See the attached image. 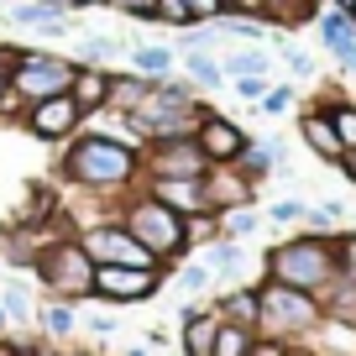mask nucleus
<instances>
[{"mask_svg":"<svg viewBox=\"0 0 356 356\" xmlns=\"http://www.w3.org/2000/svg\"><path fill=\"white\" fill-rule=\"evenodd\" d=\"M63 178L84 194H126L142 178V147L111 131H79L63 152Z\"/></svg>","mask_w":356,"mask_h":356,"instance_id":"1","label":"nucleus"},{"mask_svg":"<svg viewBox=\"0 0 356 356\" xmlns=\"http://www.w3.org/2000/svg\"><path fill=\"white\" fill-rule=\"evenodd\" d=\"M267 278L289 283V289H304V293H325L341 278L335 241L330 236H293V241L273 246V252H267Z\"/></svg>","mask_w":356,"mask_h":356,"instance_id":"2","label":"nucleus"},{"mask_svg":"<svg viewBox=\"0 0 356 356\" xmlns=\"http://www.w3.org/2000/svg\"><path fill=\"white\" fill-rule=\"evenodd\" d=\"M121 225L157 257V262H173V257L189 252V220H184L178 210H168L163 200H152L147 189L121 204Z\"/></svg>","mask_w":356,"mask_h":356,"instance_id":"3","label":"nucleus"},{"mask_svg":"<svg viewBox=\"0 0 356 356\" xmlns=\"http://www.w3.org/2000/svg\"><path fill=\"white\" fill-rule=\"evenodd\" d=\"M37 278L47 283V289L58 293V299H84V293H95V257L84 252V246L74 241V236H58V241H47L42 252L32 257Z\"/></svg>","mask_w":356,"mask_h":356,"instance_id":"4","label":"nucleus"},{"mask_svg":"<svg viewBox=\"0 0 356 356\" xmlns=\"http://www.w3.org/2000/svg\"><path fill=\"white\" fill-rule=\"evenodd\" d=\"M74 58H58V53H42V47H16V63H11V95L22 105H37V100H53V95H68L74 84Z\"/></svg>","mask_w":356,"mask_h":356,"instance_id":"5","label":"nucleus"},{"mask_svg":"<svg viewBox=\"0 0 356 356\" xmlns=\"http://www.w3.org/2000/svg\"><path fill=\"white\" fill-rule=\"evenodd\" d=\"M262 299V325L273 335H299V330H314L320 325V299L314 293H304V289H289V283H273L267 278V289L257 293Z\"/></svg>","mask_w":356,"mask_h":356,"instance_id":"6","label":"nucleus"},{"mask_svg":"<svg viewBox=\"0 0 356 356\" xmlns=\"http://www.w3.org/2000/svg\"><path fill=\"white\" fill-rule=\"evenodd\" d=\"M210 173V157L200 152L194 136H163V142L142 147V178H204Z\"/></svg>","mask_w":356,"mask_h":356,"instance_id":"7","label":"nucleus"},{"mask_svg":"<svg viewBox=\"0 0 356 356\" xmlns=\"http://www.w3.org/2000/svg\"><path fill=\"white\" fill-rule=\"evenodd\" d=\"M79 246L95 257V267H105V262L111 267H157V257L147 252L121 220H95L84 236H79Z\"/></svg>","mask_w":356,"mask_h":356,"instance_id":"8","label":"nucleus"},{"mask_svg":"<svg viewBox=\"0 0 356 356\" xmlns=\"http://www.w3.org/2000/svg\"><path fill=\"white\" fill-rule=\"evenodd\" d=\"M22 126H26V136H37V142L58 147V142H74V136H79V126H84V111L74 105V95H53V100L26 105Z\"/></svg>","mask_w":356,"mask_h":356,"instance_id":"9","label":"nucleus"},{"mask_svg":"<svg viewBox=\"0 0 356 356\" xmlns=\"http://www.w3.org/2000/svg\"><path fill=\"white\" fill-rule=\"evenodd\" d=\"M163 289V273L157 267H95V293L100 299H111V304H136V299H147V293H157Z\"/></svg>","mask_w":356,"mask_h":356,"instance_id":"10","label":"nucleus"},{"mask_svg":"<svg viewBox=\"0 0 356 356\" xmlns=\"http://www.w3.org/2000/svg\"><path fill=\"white\" fill-rule=\"evenodd\" d=\"M194 142H200V152L210 157V168H220V163H236V157L252 147V136H246L241 126L231 121V115L204 111V121H200V131H194Z\"/></svg>","mask_w":356,"mask_h":356,"instance_id":"11","label":"nucleus"},{"mask_svg":"<svg viewBox=\"0 0 356 356\" xmlns=\"http://www.w3.org/2000/svg\"><path fill=\"white\" fill-rule=\"evenodd\" d=\"M200 184H204V210H210V215L241 210V204H252V194H257V184H252V178H246L236 163L210 168V173H204Z\"/></svg>","mask_w":356,"mask_h":356,"instance_id":"12","label":"nucleus"},{"mask_svg":"<svg viewBox=\"0 0 356 356\" xmlns=\"http://www.w3.org/2000/svg\"><path fill=\"white\" fill-rule=\"evenodd\" d=\"M111 74L115 68H100V63H79L74 68V84H68V95H74V105L89 115H100L105 105H111Z\"/></svg>","mask_w":356,"mask_h":356,"instance_id":"13","label":"nucleus"},{"mask_svg":"<svg viewBox=\"0 0 356 356\" xmlns=\"http://www.w3.org/2000/svg\"><path fill=\"white\" fill-rule=\"evenodd\" d=\"M299 136H304V147H309L320 163H335V168H341L346 147H341V136H335V121H330V111H325V105H314V111L299 115Z\"/></svg>","mask_w":356,"mask_h":356,"instance_id":"14","label":"nucleus"},{"mask_svg":"<svg viewBox=\"0 0 356 356\" xmlns=\"http://www.w3.org/2000/svg\"><path fill=\"white\" fill-rule=\"evenodd\" d=\"M147 194H152V200H163L168 210H178L184 220L204 215V184H200V178H152V184H147Z\"/></svg>","mask_w":356,"mask_h":356,"instance_id":"15","label":"nucleus"},{"mask_svg":"<svg viewBox=\"0 0 356 356\" xmlns=\"http://www.w3.org/2000/svg\"><path fill=\"white\" fill-rule=\"evenodd\" d=\"M6 16H11L16 26H32V32H42V37H63V32H68V11L47 6V0H16Z\"/></svg>","mask_w":356,"mask_h":356,"instance_id":"16","label":"nucleus"},{"mask_svg":"<svg viewBox=\"0 0 356 356\" xmlns=\"http://www.w3.org/2000/svg\"><path fill=\"white\" fill-rule=\"evenodd\" d=\"M215 330H220V309H189L184 314V356H210Z\"/></svg>","mask_w":356,"mask_h":356,"instance_id":"17","label":"nucleus"},{"mask_svg":"<svg viewBox=\"0 0 356 356\" xmlns=\"http://www.w3.org/2000/svg\"><path fill=\"white\" fill-rule=\"evenodd\" d=\"M147 95H152V79H142L136 68H131V74H111V105H105V111L131 115V111H142Z\"/></svg>","mask_w":356,"mask_h":356,"instance_id":"18","label":"nucleus"},{"mask_svg":"<svg viewBox=\"0 0 356 356\" xmlns=\"http://www.w3.org/2000/svg\"><path fill=\"white\" fill-rule=\"evenodd\" d=\"M314 32H320V42L330 47H341V42H356V16L351 11H341V6H325L320 0V16H314Z\"/></svg>","mask_w":356,"mask_h":356,"instance_id":"19","label":"nucleus"},{"mask_svg":"<svg viewBox=\"0 0 356 356\" xmlns=\"http://www.w3.org/2000/svg\"><path fill=\"white\" fill-rule=\"evenodd\" d=\"M314 299H325L320 309L330 314L335 325H356V278H346V273H341V278H335L325 293H314Z\"/></svg>","mask_w":356,"mask_h":356,"instance_id":"20","label":"nucleus"},{"mask_svg":"<svg viewBox=\"0 0 356 356\" xmlns=\"http://www.w3.org/2000/svg\"><path fill=\"white\" fill-rule=\"evenodd\" d=\"M320 16V0H267V26H304Z\"/></svg>","mask_w":356,"mask_h":356,"instance_id":"21","label":"nucleus"},{"mask_svg":"<svg viewBox=\"0 0 356 356\" xmlns=\"http://www.w3.org/2000/svg\"><path fill=\"white\" fill-rule=\"evenodd\" d=\"M131 68H136L142 79H168V74H173V47H163V42L131 47Z\"/></svg>","mask_w":356,"mask_h":356,"instance_id":"22","label":"nucleus"},{"mask_svg":"<svg viewBox=\"0 0 356 356\" xmlns=\"http://www.w3.org/2000/svg\"><path fill=\"white\" fill-rule=\"evenodd\" d=\"M184 79H189L194 89H220L225 84V68L215 53H184Z\"/></svg>","mask_w":356,"mask_h":356,"instance_id":"23","label":"nucleus"},{"mask_svg":"<svg viewBox=\"0 0 356 356\" xmlns=\"http://www.w3.org/2000/svg\"><path fill=\"white\" fill-rule=\"evenodd\" d=\"M225 79H246V74H273V58L262 53V47H231V53L220 58Z\"/></svg>","mask_w":356,"mask_h":356,"instance_id":"24","label":"nucleus"},{"mask_svg":"<svg viewBox=\"0 0 356 356\" xmlns=\"http://www.w3.org/2000/svg\"><path fill=\"white\" fill-rule=\"evenodd\" d=\"M215 309H220V320L246 325V330H257V325H262V299H257V293H225Z\"/></svg>","mask_w":356,"mask_h":356,"instance_id":"25","label":"nucleus"},{"mask_svg":"<svg viewBox=\"0 0 356 356\" xmlns=\"http://www.w3.org/2000/svg\"><path fill=\"white\" fill-rule=\"evenodd\" d=\"M252 341H257V330H246V325H231V320H220V330H215V346H210V356H246V351H252Z\"/></svg>","mask_w":356,"mask_h":356,"instance_id":"26","label":"nucleus"},{"mask_svg":"<svg viewBox=\"0 0 356 356\" xmlns=\"http://www.w3.org/2000/svg\"><path fill=\"white\" fill-rule=\"evenodd\" d=\"M325 111H330V121H335L341 147H346V152H356V105L351 100H325Z\"/></svg>","mask_w":356,"mask_h":356,"instance_id":"27","label":"nucleus"},{"mask_svg":"<svg viewBox=\"0 0 356 356\" xmlns=\"http://www.w3.org/2000/svg\"><path fill=\"white\" fill-rule=\"evenodd\" d=\"M257 225H262V215H257L252 204H241V210H225V215H220V236H225V241H241V236H252Z\"/></svg>","mask_w":356,"mask_h":356,"instance_id":"28","label":"nucleus"},{"mask_svg":"<svg viewBox=\"0 0 356 356\" xmlns=\"http://www.w3.org/2000/svg\"><path fill=\"white\" fill-rule=\"evenodd\" d=\"M121 53V42H115V37H84V42H79V63H111V58Z\"/></svg>","mask_w":356,"mask_h":356,"instance_id":"29","label":"nucleus"},{"mask_svg":"<svg viewBox=\"0 0 356 356\" xmlns=\"http://www.w3.org/2000/svg\"><path fill=\"white\" fill-rule=\"evenodd\" d=\"M236 267H241V246H236V241H225V236H220V241L210 246V273H225V278H231Z\"/></svg>","mask_w":356,"mask_h":356,"instance_id":"30","label":"nucleus"},{"mask_svg":"<svg viewBox=\"0 0 356 356\" xmlns=\"http://www.w3.org/2000/svg\"><path fill=\"white\" fill-rule=\"evenodd\" d=\"M293 100H299V95H293V84H273L257 105H262V115H289V111H293Z\"/></svg>","mask_w":356,"mask_h":356,"instance_id":"31","label":"nucleus"},{"mask_svg":"<svg viewBox=\"0 0 356 356\" xmlns=\"http://www.w3.org/2000/svg\"><path fill=\"white\" fill-rule=\"evenodd\" d=\"M157 26H194L189 0H157Z\"/></svg>","mask_w":356,"mask_h":356,"instance_id":"32","label":"nucleus"},{"mask_svg":"<svg viewBox=\"0 0 356 356\" xmlns=\"http://www.w3.org/2000/svg\"><path fill=\"white\" fill-rule=\"evenodd\" d=\"M278 47H283V63H289L293 79H314V58L304 53V47H289V42H278Z\"/></svg>","mask_w":356,"mask_h":356,"instance_id":"33","label":"nucleus"},{"mask_svg":"<svg viewBox=\"0 0 356 356\" xmlns=\"http://www.w3.org/2000/svg\"><path fill=\"white\" fill-rule=\"evenodd\" d=\"M111 6L131 22H157V0H111Z\"/></svg>","mask_w":356,"mask_h":356,"instance_id":"34","label":"nucleus"},{"mask_svg":"<svg viewBox=\"0 0 356 356\" xmlns=\"http://www.w3.org/2000/svg\"><path fill=\"white\" fill-rule=\"evenodd\" d=\"M231 84H236V95H241V100H252V105L273 89V84H267V74H246V79H231Z\"/></svg>","mask_w":356,"mask_h":356,"instance_id":"35","label":"nucleus"},{"mask_svg":"<svg viewBox=\"0 0 356 356\" xmlns=\"http://www.w3.org/2000/svg\"><path fill=\"white\" fill-rule=\"evenodd\" d=\"M304 210H309V204H299V200H278L273 210H267V220H278V225H299V220H304Z\"/></svg>","mask_w":356,"mask_h":356,"instance_id":"36","label":"nucleus"},{"mask_svg":"<svg viewBox=\"0 0 356 356\" xmlns=\"http://www.w3.org/2000/svg\"><path fill=\"white\" fill-rule=\"evenodd\" d=\"M335 257H341V273L356 278V231L351 236H335Z\"/></svg>","mask_w":356,"mask_h":356,"instance_id":"37","label":"nucleus"},{"mask_svg":"<svg viewBox=\"0 0 356 356\" xmlns=\"http://www.w3.org/2000/svg\"><path fill=\"white\" fill-rule=\"evenodd\" d=\"M225 16H252V22H267V0H225Z\"/></svg>","mask_w":356,"mask_h":356,"instance_id":"38","label":"nucleus"},{"mask_svg":"<svg viewBox=\"0 0 356 356\" xmlns=\"http://www.w3.org/2000/svg\"><path fill=\"white\" fill-rule=\"evenodd\" d=\"M210 278H215L210 267H184V273H178V283H184L189 293H204V289H210Z\"/></svg>","mask_w":356,"mask_h":356,"instance_id":"39","label":"nucleus"},{"mask_svg":"<svg viewBox=\"0 0 356 356\" xmlns=\"http://www.w3.org/2000/svg\"><path fill=\"white\" fill-rule=\"evenodd\" d=\"M47 330L68 335V330H74V309H68V304H53V309H47Z\"/></svg>","mask_w":356,"mask_h":356,"instance_id":"40","label":"nucleus"},{"mask_svg":"<svg viewBox=\"0 0 356 356\" xmlns=\"http://www.w3.org/2000/svg\"><path fill=\"white\" fill-rule=\"evenodd\" d=\"M189 11H194V22H220L225 0H189Z\"/></svg>","mask_w":356,"mask_h":356,"instance_id":"41","label":"nucleus"},{"mask_svg":"<svg viewBox=\"0 0 356 356\" xmlns=\"http://www.w3.org/2000/svg\"><path fill=\"white\" fill-rule=\"evenodd\" d=\"M26 314H32L26 293H22V289H11V293H6V320H26Z\"/></svg>","mask_w":356,"mask_h":356,"instance_id":"42","label":"nucleus"},{"mask_svg":"<svg viewBox=\"0 0 356 356\" xmlns=\"http://www.w3.org/2000/svg\"><path fill=\"white\" fill-rule=\"evenodd\" d=\"M335 63H341V74H356V42H341V47H335Z\"/></svg>","mask_w":356,"mask_h":356,"instance_id":"43","label":"nucleus"},{"mask_svg":"<svg viewBox=\"0 0 356 356\" xmlns=\"http://www.w3.org/2000/svg\"><path fill=\"white\" fill-rule=\"evenodd\" d=\"M283 351H289L283 341H252V351H246V356H283Z\"/></svg>","mask_w":356,"mask_h":356,"instance_id":"44","label":"nucleus"},{"mask_svg":"<svg viewBox=\"0 0 356 356\" xmlns=\"http://www.w3.org/2000/svg\"><path fill=\"white\" fill-rule=\"evenodd\" d=\"M89 330H95V335H111L115 320H111V314H95V320H89Z\"/></svg>","mask_w":356,"mask_h":356,"instance_id":"45","label":"nucleus"},{"mask_svg":"<svg viewBox=\"0 0 356 356\" xmlns=\"http://www.w3.org/2000/svg\"><path fill=\"white\" fill-rule=\"evenodd\" d=\"M341 173H346V178L356 184V152H346V157H341Z\"/></svg>","mask_w":356,"mask_h":356,"instance_id":"46","label":"nucleus"},{"mask_svg":"<svg viewBox=\"0 0 356 356\" xmlns=\"http://www.w3.org/2000/svg\"><path fill=\"white\" fill-rule=\"evenodd\" d=\"M11 63H16V47H0V68L11 74Z\"/></svg>","mask_w":356,"mask_h":356,"instance_id":"47","label":"nucleus"},{"mask_svg":"<svg viewBox=\"0 0 356 356\" xmlns=\"http://www.w3.org/2000/svg\"><path fill=\"white\" fill-rule=\"evenodd\" d=\"M6 95H11V74H6V68H0V100H6Z\"/></svg>","mask_w":356,"mask_h":356,"instance_id":"48","label":"nucleus"},{"mask_svg":"<svg viewBox=\"0 0 356 356\" xmlns=\"http://www.w3.org/2000/svg\"><path fill=\"white\" fill-rule=\"evenodd\" d=\"M68 6L79 11V6H111V0H68Z\"/></svg>","mask_w":356,"mask_h":356,"instance_id":"49","label":"nucleus"},{"mask_svg":"<svg viewBox=\"0 0 356 356\" xmlns=\"http://www.w3.org/2000/svg\"><path fill=\"white\" fill-rule=\"evenodd\" d=\"M325 6H341V11H351V6H356V0H325Z\"/></svg>","mask_w":356,"mask_h":356,"instance_id":"50","label":"nucleus"},{"mask_svg":"<svg viewBox=\"0 0 356 356\" xmlns=\"http://www.w3.org/2000/svg\"><path fill=\"white\" fill-rule=\"evenodd\" d=\"M283 356H304V351H293V346H289V351H283Z\"/></svg>","mask_w":356,"mask_h":356,"instance_id":"51","label":"nucleus"},{"mask_svg":"<svg viewBox=\"0 0 356 356\" xmlns=\"http://www.w3.org/2000/svg\"><path fill=\"white\" fill-rule=\"evenodd\" d=\"M351 16H356V6H351Z\"/></svg>","mask_w":356,"mask_h":356,"instance_id":"52","label":"nucleus"}]
</instances>
